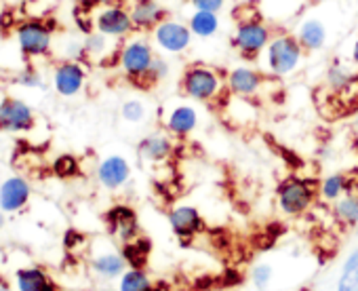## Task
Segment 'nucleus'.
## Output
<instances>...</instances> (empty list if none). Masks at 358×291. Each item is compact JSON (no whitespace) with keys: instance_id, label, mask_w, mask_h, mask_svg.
I'll return each mask as SVG.
<instances>
[{"instance_id":"nucleus-1","label":"nucleus","mask_w":358,"mask_h":291,"mask_svg":"<svg viewBox=\"0 0 358 291\" xmlns=\"http://www.w3.org/2000/svg\"><path fill=\"white\" fill-rule=\"evenodd\" d=\"M306 57L303 47L291 32H276L262 53V70L274 78H287L295 74Z\"/></svg>"},{"instance_id":"nucleus-2","label":"nucleus","mask_w":358,"mask_h":291,"mask_svg":"<svg viewBox=\"0 0 358 291\" xmlns=\"http://www.w3.org/2000/svg\"><path fill=\"white\" fill-rule=\"evenodd\" d=\"M179 89H182V93L192 101L211 104L228 87H226V78L220 74L217 68L207 66V64H190L182 72Z\"/></svg>"},{"instance_id":"nucleus-3","label":"nucleus","mask_w":358,"mask_h":291,"mask_svg":"<svg viewBox=\"0 0 358 291\" xmlns=\"http://www.w3.org/2000/svg\"><path fill=\"white\" fill-rule=\"evenodd\" d=\"M272 36H274V30L262 15H257V17L249 15V17L236 20L234 32L230 36V45L243 59L255 62L262 57V53L270 45Z\"/></svg>"},{"instance_id":"nucleus-4","label":"nucleus","mask_w":358,"mask_h":291,"mask_svg":"<svg viewBox=\"0 0 358 291\" xmlns=\"http://www.w3.org/2000/svg\"><path fill=\"white\" fill-rule=\"evenodd\" d=\"M318 197V184L306 178H287L276 188L278 211L287 218H299L314 205Z\"/></svg>"},{"instance_id":"nucleus-5","label":"nucleus","mask_w":358,"mask_h":291,"mask_svg":"<svg viewBox=\"0 0 358 291\" xmlns=\"http://www.w3.org/2000/svg\"><path fill=\"white\" fill-rule=\"evenodd\" d=\"M154 57V45L145 36H131L118 51V66L129 80L143 83Z\"/></svg>"},{"instance_id":"nucleus-6","label":"nucleus","mask_w":358,"mask_h":291,"mask_svg":"<svg viewBox=\"0 0 358 291\" xmlns=\"http://www.w3.org/2000/svg\"><path fill=\"white\" fill-rule=\"evenodd\" d=\"M192 41L194 34L188 28V22L171 15L152 30V43L162 55H182L192 47Z\"/></svg>"},{"instance_id":"nucleus-7","label":"nucleus","mask_w":358,"mask_h":291,"mask_svg":"<svg viewBox=\"0 0 358 291\" xmlns=\"http://www.w3.org/2000/svg\"><path fill=\"white\" fill-rule=\"evenodd\" d=\"M93 26L97 32L114 38V41H122L129 38L135 32L133 20H131V11L124 5H110V7H99V11L93 15Z\"/></svg>"},{"instance_id":"nucleus-8","label":"nucleus","mask_w":358,"mask_h":291,"mask_svg":"<svg viewBox=\"0 0 358 291\" xmlns=\"http://www.w3.org/2000/svg\"><path fill=\"white\" fill-rule=\"evenodd\" d=\"M53 24H43V22H26L17 30V41L20 49L28 57H43L51 51V36Z\"/></svg>"},{"instance_id":"nucleus-9","label":"nucleus","mask_w":358,"mask_h":291,"mask_svg":"<svg viewBox=\"0 0 358 291\" xmlns=\"http://www.w3.org/2000/svg\"><path fill=\"white\" fill-rule=\"evenodd\" d=\"M166 220L171 232L182 241H192L205 230V218L194 205H175L169 211Z\"/></svg>"},{"instance_id":"nucleus-10","label":"nucleus","mask_w":358,"mask_h":291,"mask_svg":"<svg viewBox=\"0 0 358 291\" xmlns=\"http://www.w3.org/2000/svg\"><path fill=\"white\" fill-rule=\"evenodd\" d=\"M226 87L236 97H255L264 87V70L253 66H234L226 76Z\"/></svg>"},{"instance_id":"nucleus-11","label":"nucleus","mask_w":358,"mask_h":291,"mask_svg":"<svg viewBox=\"0 0 358 291\" xmlns=\"http://www.w3.org/2000/svg\"><path fill=\"white\" fill-rule=\"evenodd\" d=\"M106 224H108V232L122 245L139 236V220L135 209L129 205H114L106 213Z\"/></svg>"},{"instance_id":"nucleus-12","label":"nucleus","mask_w":358,"mask_h":291,"mask_svg":"<svg viewBox=\"0 0 358 291\" xmlns=\"http://www.w3.org/2000/svg\"><path fill=\"white\" fill-rule=\"evenodd\" d=\"M199 120V110L192 104H177L164 116V131L177 139H184L196 131Z\"/></svg>"},{"instance_id":"nucleus-13","label":"nucleus","mask_w":358,"mask_h":291,"mask_svg":"<svg viewBox=\"0 0 358 291\" xmlns=\"http://www.w3.org/2000/svg\"><path fill=\"white\" fill-rule=\"evenodd\" d=\"M135 32H152L162 20L169 17L162 0H133L129 5Z\"/></svg>"},{"instance_id":"nucleus-14","label":"nucleus","mask_w":358,"mask_h":291,"mask_svg":"<svg viewBox=\"0 0 358 291\" xmlns=\"http://www.w3.org/2000/svg\"><path fill=\"white\" fill-rule=\"evenodd\" d=\"M175 143H173V135H169L166 131H156L145 135L139 146H137V155L152 165H160L166 163L173 157Z\"/></svg>"},{"instance_id":"nucleus-15","label":"nucleus","mask_w":358,"mask_h":291,"mask_svg":"<svg viewBox=\"0 0 358 291\" xmlns=\"http://www.w3.org/2000/svg\"><path fill=\"white\" fill-rule=\"evenodd\" d=\"M87 78V70L83 68L80 62H64L55 68L53 72V87L59 95L64 97H74L83 91Z\"/></svg>"},{"instance_id":"nucleus-16","label":"nucleus","mask_w":358,"mask_h":291,"mask_svg":"<svg viewBox=\"0 0 358 291\" xmlns=\"http://www.w3.org/2000/svg\"><path fill=\"white\" fill-rule=\"evenodd\" d=\"M293 34L297 36V41H299V45L303 47L306 53H318L329 43V28H327V24L320 17H314V15L303 17L297 24Z\"/></svg>"},{"instance_id":"nucleus-17","label":"nucleus","mask_w":358,"mask_h":291,"mask_svg":"<svg viewBox=\"0 0 358 291\" xmlns=\"http://www.w3.org/2000/svg\"><path fill=\"white\" fill-rule=\"evenodd\" d=\"M34 125V114L22 99L7 97L0 104V129L3 131H28Z\"/></svg>"},{"instance_id":"nucleus-18","label":"nucleus","mask_w":358,"mask_h":291,"mask_svg":"<svg viewBox=\"0 0 358 291\" xmlns=\"http://www.w3.org/2000/svg\"><path fill=\"white\" fill-rule=\"evenodd\" d=\"M131 178V165L124 157L112 155L103 159L97 167V180L103 188L108 190H118L122 188Z\"/></svg>"},{"instance_id":"nucleus-19","label":"nucleus","mask_w":358,"mask_h":291,"mask_svg":"<svg viewBox=\"0 0 358 291\" xmlns=\"http://www.w3.org/2000/svg\"><path fill=\"white\" fill-rule=\"evenodd\" d=\"M30 199V188L22 178H11L0 188V207L5 211L22 209Z\"/></svg>"},{"instance_id":"nucleus-20","label":"nucleus","mask_w":358,"mask_h":291,"mask_svg":"<svg viewBox=\"0 0 358 291\" xmlns=\"http://www.w3.org/2000/svg\"><path fill=\"white\" fill-rule=\"evenodd\" d=\"M188 28L192 30L194 38L209 41V38H213V36L220 32V28H222L220 13L194 9V11L190 13V17H188Z\"/></svg>"},{"instance_id":"nucleus-21","label":"nucleus","mask_w":358,"mask_h":291,"mask_svg":"<svg viewBox=\"0 0 358 291\" xmlns=\"http://www.w3.org/2000/svg\"><path fill=\"white\" fill-rule=\"evenodd\" d=\"M356 80V70L348 64H343L341 59H333L327 66L324 72V83L331 91L335 93H343L348 87H352V83Z\"/></svg>"},{"instance_id":"nucleus-22","label":"nucleus","mask_w":358,"mask_h":291,"mask_svg":"<svg viewBox=\"0 0 358 291\" xmlns=\"http://www.w3.org/2000/svg\"><path fill=\"white\" fill-rule=\"evenodd\" d=\"M91 266H93V270L99 276H103V278H116V276H120L127 270V260L118 251H103V253H99V255L93 257Z\"/></svg>"},{"instance_id":"nucleus-23","label":"nucleus","mask_w":358,"mask_h":291,"mask_svg":"<svg viewBox=\"0 0 358 291\" xmlns=\"http://www.w3.org/2000/svg\"><path fill=\"white\" fill-rule=\"evenodd\" d=\"M333 215L341 226L354 228L358 224V192L350 188L341 199H337L333 203Z\"/></svg>"},{"instance_id":"nucleus-24","label":"nucleus","mask_w":358,"mask_h":291,"mask_svg":"<svg viewBox=\"0 0 358 291\" xmlns=\"http://www.w3.org/2000/svg\"><path fill=\"white\" fill-rule=\"evenodd\" d=\"M350 190V178L345 173H329L318 182V197L327 203H335Z\"/></svg>"},{"instance_id":"nucleus-25","label":"nucleus","mask_w":358,"mask_h":291,"mask_svg":"<svg viewBox=\"0 0 358 291\" xmlns=\"http://www.w3.org/2000/svg\"><path fill=\"white\" fill-rule=\"evenodd\" d=\"M335 291H358V245L343 260Z\"/></svg>"},{"instance_id":"nucleus-26","label":"nucleus","mask_w":358,"mask_h":291,"mask_svg":"<svg viewBox=\"0 0 358 291\" xmlns=\"http://www.w3.org/2000/svg\"><path fill=\"white\" fill-rule=\"evenodd\" d=\"M150 251H152V241L148 236H137V239L124 243L120 253L124 255V260L131 268H143Z\"/></svg>"},{"instance_id":"nucleus-27","label":"nucleus","mask_w":358,"mask_h":291,"mask_svg":"<svg viewBox=\"0 0 358 291\" xmlns=\"http://www.w3.org/2000/svg\"><path fill=\"white\" fill-rule=\"evenodd\" d=\"M118 291H156V289L143 268H129L120 274Z\"/></svg>"},{"instance_id":"nucleus-28","label":"nucleus","mask_w":358,"mask_h":291,"mask_svg":"<svg viewBox=\"0 0 358 291\" xmlns=\"http://www.w3.org/2000/svg\"><path fill=\"white\" fill-rule=\"evenodd\" d=\"M20 291H55L53 281L41 270H22L17 274Z\"/></svg>"},{"instance_id":"nucleus-29","label":"nucleus","mask_w":358,"mask_h":291,"mask_svg":"<svg viewBox=\"0 0 358 291\" xmlns=\"http://www.w3.org/2000/svg\"><path fill=\"white\" fill-rule=\"evenodd\" d=\"M112 41H114V38H110V36H106V34L93 30V32H89V34L85 36L83 43H85V49H87V55H89V57L101 59V57L110 55L108 51H110Z\"/></svg>"},{"instance_id":"nucleus-30","label":"nucleus","mask_w":358,"mask_h":291,"mask_svg":"<svg viewBox=\"0 0 358 291\" xmlns=\"http://www.w3.org/2000/svg\"><path fill=\"white\" fill-rule=\"evenodd\" d=\"M120 116H122V120H127V122H131V125H139V122L145 120L148 108H145V104H143L141 99L133 97V99H127V101L120 106Z\"/></svg>"},{"instance_id":"nucleus-31","label":"nucleus","mask_w":358,"mask_h":291,"mask_svg":"<svg viewBox=\"0 0 358 291\" xmlns=\"http://www.w3.org/2000/svg\"><path fill=\"white\" fill-rule=\"evenodd\" d=\"M169 76H171V64H169V59L164 55H156L154 62H152V66H150V70H148V74H145V80L143 83H148V85H160Z\"/></svg>"},{"instance_id":"nucleus-32","label":"nucleus","mask_w":358,"mask_h":291,"mask_svg":"<svg viewBox=\"0 0 358 291\" xmlns=\"http://www.w3.org/2000/svg\"><path fill=\"white\" fill-rule=\"evenodd\" d=\"M249 278H251V283H253V287L257 291H266L270 287L272 278H274V268L270 264H266V262H259V264H255L251 268Z\"/></svg>"},{"instance_id":"nucleus-33","label":"nucleus","mask_w":358,"mask_h":291,"mask_svg":"<svg viewBox=\"0 0 358 291\" xmlns=\"http://www.w3.org/2000/svg\"><path fill=\"white\" fill-rule=\"evenodd\" d=\"M53 169H55V173L59 178H74L78 173V161L74 157H70V155H64V157H59L55 161Z\"/></svg>"},{"instance_id":"nucleus-34","label":"nucleus","mask_w":358,"mask_h":291,"mask_svg":"<svg viewBox=\"0 0 358 291\" xmlns=\"http://www.w3.org/2000/svg\"><path fill=\"white\" fill-rule=\"evenodd\" d=\"M186 3L192 7V9H201V11H215L220 13L228 0H186Z\"/></svg>"},{"instance_id":"nucleus-35","label":"nucleus","mask_w":358,"mask_h":291,"mask_svg":"<svg viewBox=\"0 0 358 291\" xmlns=\"http://www.w3.org/2000/svg\"><path fill=\"white\" fill-rule=\"evenodd\" d=\"M20 80H22L24 85H28V87H38V85H41V78H38V74H34V72H24Z\"/></svg>"},{"instance_id":"nucleus-36","label":"nucleus","mask_w":358,"mask_h":291,"mask_svg":"<svg viewBox=\"0 0 358 291\" xmlns=\"http://www.w3.org/2000/svg\"><path fill=\"white\" fill-rule=\"evenodd\" d=\"M350 64H352V68L358 72V36L354 38V43H352V47H350Z\"/></svg>"},{"instance_id":"nucleus-37","label":"nucleus","mask_w":358,"mask_h":291,"mask_svg":"<svg viewBox=\"0 0 358 291\" xmlns=\"http://www.w3.org/2000/svg\"><path fill=\"white\" fill-rule=\"evenodd\" d=\"M89 7H110V5H122L120 0H83Z\"/></svg>"},{"instance_id":"nucleus-38","label":"nucleus","mask_w":358,"mask_h":291,"mask_svg":"<svg viewBox=\"0 0 358 291\" xmlns=\"http://www.w3.org/2000/svg\"><path fill=\"white\" fill-rule=\"evenodd\" d=\"M352 131H354V135L358 137V114H356L354 120H352Z\"/></svg>"},{"instance_id":"nucleus-39","label":"nucleus","mask_w":358,"mask_h":291,"mask_svg":"<svg viewBox=\"0 0 358 291\" xmlns=\"http://www.w3.org/2000/svg\"><path fill=\"white\" fill-rule=\"evenodd\" d=\"M3 224H5V218H3V213H0V228H3Z\"/></svg>"},{"instance_id":"nucleus-40","label":"nucleus","mask_w":358,"mask_h":291,"mask_svg":"<svg viewBox=\"0 0 358 291\" xmlns=\"http://www.w3.org/2000/svg\"><path fill=\"white\" fill-rule=\"evenodd\" d=\"M354 232H356V234H358V224H356V226H354Z\"/></svg>"},{"instance_id":"nucleus-41","label":"nucleus","mask_w":358,"mask_h":291,"mask_svg":"<svg viewBox=\"0 0 358 291\" xmlns=\"http://www.w3.org/2000/svg\"><path fill=\"white\" fill-rule=\"evenodd\" d=\"M101 291H110V289H101Z\"/></svg>"}]
</instances>
